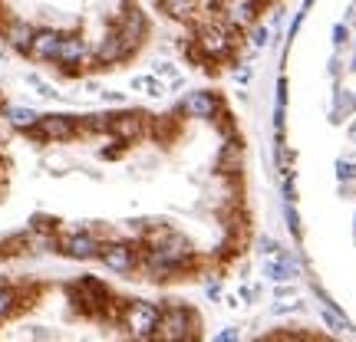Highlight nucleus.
I'll return each mask as SVG.
<instances>
[{
    "instance_id": "1",
    "label": "nucleus",
    "mask_w": 356,
    "mask_h": 342,
    "mask_svg": "<svg viewBox=\"0 0 356 342\" xmlns=\"http://www.w3.org/2000/svg\"><path fill=\"white\" fill-rule=\"evenodd\" d=\"M149 37L142 0H0V43L63 76L132 63Z\"/></svg>"
},
{
    "instance_id": "2",
    "label": "nucleus",
    "mask_w": 356,
    "mask_h": 342,
    "mask_svg": "<svg viewBox=\"0 0 356 342\" xmlns=\"http://www.w3.org/2000/svg\"><path fill=\"white\" fill-rule=\"evenodd\" d=\"M175 37L178 56L204 79H221L248 60L284 0H152Z\"/></svg>"
},
{
    "instance_id": "3",
    "label": "nucleus",
    "mask_w": 356,
    "mask_h": 342,
    "mask_svg": "<svg viewBox=\"0 0 356 342\" xmlns=\"http://www.w3.org/2000/svg\"><path fill=\"white\" fill-rule=\"evenodd\" d=\"M330 126L340 128L346 152L333 162V181L346 201H353L350 230L356 241V0L346 3L340 24L333 30L330 53Z\"/></svg>"
},
{
    "instance_id": "4",
    "label": "nucleus",
    "mask_w": 356,
    "mask_h": 342,
    "mask_svg": "<svg viewBox=\"0 0 356 342\" xmlns=\"http://www.w3.org/2000/svg\"><path fill=\"white\" fill-rule=\"evenodd\" d=\"M99 247L102 243L96 241L92 234H63V237H60V247H56V254H63L66 260L86 264V260H99Z\"/></svg>"
},
{
    "instance_id": "5",
    "label": "nucleus",
    "mask_w": 356,
    "mask_h": 342,
    "mask_svg": "<svg viewBox=\"0 0 356 342\" xmlns=\"http://www.w3.org/2000/svg\"><path fill=\"white\" fill-rule=\"evenodd\" d=\"M17 309V287L10 283H0V323H7Z\"/></svg>"
},
{
    "instance_id": "6",
    "label": "nucleus",
    "mask_w": 356,
    "mask_h": 342,
    "mask_svg": "<svg viewBox=\"0 0 356 342\" xmlns=\"http://www.w3.org/2000/svg\"><path fill=\"white\" fill-rule=\"evenodd\" d=\"M215 342H234V332H225V336H218Z\"/></svg>"
}]
</instances>
